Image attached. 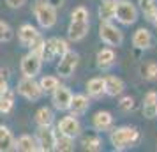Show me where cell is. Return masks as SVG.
I'll return each instance as SVG.
<instances>
[{
    "label": "cell",
    "mask_w": 157,
    "mask_h": 152,
    "mask_svg": "<svg viewBox=\"0 0 157 152\" xmlns=\"http://www.w3.org/2000/svg\"><path fill=\"white\" fill-rule=\"evenodd\" d=\"M140 142V131L132 126H120L109 129V143L113 145L115 150H125L129 147H134Z\"/></svg>",
    "instance_id": "6da1fadb"
},
{
    "label": "cell",
    "mask_w": 157,
    "mask_h": 152,
    "mask_svg": "<svg viewBox=\"0 0 157 152\" xmlns=\"http://www.w3.org/2000/svg\"><path fill=\"white\" fill-rule=\"evenodd\" d=\"M32 13L36 16L37 25L44 30L53 29L58 21V13L57 7H53L51 4H48L46 0H36L32 6Z\"/></svg>",
    "instance_id": "7a4b0ae2"
},
{
    "label": "cell",
    "mask_w": 157,
    "mask_h": 152,
    "mask_svg": "<svg viewBox=\"0 0 157 152\" xmlns=\"http://www.w3.org/2000/svg\"><path fill=\"white\" fill-rule=\"evenodd\" d=\"M140 18V11L132 4L131 0H117V7H115V20L124 25V27H131L134 25Z\"/></svg>",
    "instance_id": "3957f363"
},
{
    "label": "cell",
    "mask_w": 157,
    "mask_h": 152,
    "mask_svg": "<svg viewBox=\"0 0 157 152\" xmlns=\"http://www.w3.org/2000/svg\"><path fill=\"white\" fill-rule=\"evenodd\" d=\"M99 37L106 46H111V48H118L124 43V32L113 21L99 23Z\"/></svg>",
    "instance_id": "277c9868"
},
{
    "label": "cell",
    "mask_w": 157,
    "mask_h": 152,
    "mask_svg": "<svg viewBox=\"0 0 157 152\" xmlns=\"http://www.w3.org/2000/svg\"><path fill=\"white\" fill-rule=\"evenodd\" d=\"M14 92L20 94L21 97H25L27 101H39L44 94L41 85H39V81L36 78H29V76H23L21 80L18 81Z\"/></svg>",
    "instance_id": "5b68a950"
},
{
    "label": "cell",
    "mask_w": 157,
    "mask_h": 152,
    "mask_svg": "<svg viewBox=\"0 0 157 152\" xmlns=\"http://www.w3.org/2000/svg\"><path fill=\"white\" fill-rule=\"evenodd\" d=\"M43 57L39 53L29 51L27 55H23L21 62H20V71L23 76H29V78H36L37 74L43 69Z\"/></svg>",
    "instance_id": "8992f818"
},
{
    "label": "cell",
    "mask_w": 157,
    "mask_h": 152,
    "mask_svg": "<svg viewBox=\"0 0 157 152\" xmlns=\"http://www.w3.org/2000/svg\"><path fill=\"white\" fill-rule=\"evenodd\" d=\"M78 64H79V55L76 51L69 50L67 53H64L57 64L58 78H71L74 74V71L78 69Z\"/></svg>",
    "instance_id": "52a82bcc"
},
{
    "label": "cell",
    "mask_w": 157,
    "mask_h": 152,
    "mask_svg": "<svg viewBox=\"0 0 157 152\" xmlns=\"http://www.w3.org/2000/svg\"><path fill=\"white\" fill-rule=\"evenodd\" d=\"M36 140H37V145H39V150L43 152L55 150L57 129H53V126H41L36 131Z\"/></svg>",
    "instance_id": "ba28073f"
},
{
    "label": "cell",
    "mask_w": 157,
    "mask_h": 152,
    "mask_svg": "<svg viewBox=\"0 0 157 152\" xmlns=\"http://www.w3.org/2000/svg\"><path fill=\"white\" fill-rule=\"evenodd\" d=\"M81 122L78 120L76 115H67V117H62L60 120L57 122V133L60 134H67L71 138H78L81 134Z\"/></svg>",
    "instance_id": "9c48e42d"
},
{
    "label": "cell",
    "mask_w": 157,
    "mask_h": 152,
    "mask_svg": "<svg viewBox=\"0 0 157 152\" xmlns=\"http://www.w3.org/2000/svg\"><path fill=\"white\" fill-rule=\"evenodd\" d=\"M71 97H72L71 88L60 83V85L51 92V103H53V108L58 110V111H67V110H69V104H71Z\"/></svg>",
    "instance_id": "30bf717a"
},
{
    "label": "cell",
    "mask_w": 157,
    "mask_h": 152,
    "mask_svg": "<svg viewBox=\"0 0 157 152\" xmlns=\"http://www.w3.org/2000/svg\"><path fill=\"white\" fill-rule=\"evenodd\" d=\"M88 30H90V21H72L67 27V39L71 43H79L88 36Z\"/></svg>",
    "instance_id": "8fae6325"
},
{
    "label": "cell",
    "mask_w": 157,
    "mask_h": 152,
    "mask_svg": "<svg viewBox=\"0 0 157 152\" xmlns=\"http://www.w3.org/2000/svg\"><path fill=\"white\" fill-rule=\"evenodd\" d=\"M115 62H117V53L111 46H106V48L99 50L97 55H95V64L101 71H109L115 65Z\"/></svg>",
    "instance_id": "7c38bea8"
},
{
    "label": "cell",
    "mask_w": 157,
    "mask_h": 152,
    "mask_svg": "<svg viewBox=\"0 0 157 152\" xmlns=\"http://www.w3.org/2000/svg\"><path fill=\"white\" fill-rule=\"evenodd\" d=\"M124 90H125V83L120 76H115V74L104 76V95L118 97L124 94Z\"/></svg>",
    "instance_id": "4fadbf2b"
},
{
    "label": "cell",
    "mask_w": 157,
    "mask_h": 152,
    "mask_svg": "<svg viewBox=\"0 0 157 152\" xmlns=\"http://www.w3.org/2000/svg\"><path fill=\"white\" fill-rule=\"evenodd\" d=\"M90 108V97L86 94H72L71 97V104H69V113L71 115H85L86 111Z\"/></svg>",
    "instance_id": "5bb4252c"
},
{
    "label": "cell",
    "mask_w": 157,
    "mask_h": 152,
    "mask_svg": "<svg viewBox=\"0 0 157 152\" xmlns=\"http://www.w3.org/2000/svg\"><path fill=\"white\" fill-rule=\"evenodd\" d=\"M132 46H134L136 50H150L152 46H154V36H152V32L148 29H138L134 32V36H132Z\"/></svg>",
    "instance_id": "9a60e30c"
},
{
    "label": "cell",
    "mask_w": 157,
    "mask_h": 152,
    "mask_svg": "<svg viewBox=\"0 0 157 152\" xmlns=\"http://www.w3.org/2000/svg\"><path fill=\"white\" fill-rule=\"evenodd\" d=\"M41 32L37 27H34L32 23H23L21 27L18 29V41L23 48H30V44L36 41V37L39 36Z\"/></svg>",
    "instance_id": "2e32d148"
},
{
    "label": "cell",
    "mask_w": 157,
    "mask_h": 152,
    "mask_svg": "<svg viewBox=\"0 0 157 152\" xmlns=\"http://www.w3.org/2000/svg\"><path fill=\"white\" fill-rule=\"evenodd\" d=\"M113 122H115L113 115H111L109 111H106V110H101V111H97V113L92 117V126H94V129L99 131V133L109 131L111 127H113Z\"/></svg>",
    "instance_id": "e0dca14e"
},
{
    "label": "cell",
    "mask_w": 157,
    "mask_h": 152,
    "mask_svg": "<svg viewBox=\"0 0 157 152\" xmlns=\"http://www.w3.org/2000/svg\"><path fill=\"white\" fill-rule=\"evenodd\" d=\"M143 117L145 119H155L157 117V92L148 90L143 97Z\"/></svg>",
    "instance_id": "ac0fdd59"
},
{
    "label": "cell",
    "mask_w": 157,
    "mask_h": 152,
    "mask_svg": "<svg viewBox=\"0 0 157 152\" xmlns=\"http://www.w3.org/2000/svg\"><path fill=\"white\" fill-rule=\"evenodd\" d=\"M14 150H20V152L39 150V145H37L36 136H32V134H21L18 140H14Z\"/></svg>",
    "instance_id": "d6986e66"
},
{
    "label": "cell",
    "mask_w": 157,
    "mask_h": 152,
    "mask_svg": "<svg viewBox=\"0 0 157 152\" xmlns=\"http://www.w3.org/2000/svg\"><path fill=\"white\" fill-rule=\"evenodd\" d=\"M86 95L99 99L104 95V78L102 76H94L86 81Z\"/></svg>",
    "instance_id": "ffe728a7"
},
{
    "label": "cell",
    "mask_w": 157,
    "mask_h": 152,
    "mask_svg": "<svg viewBox=\"0 0 157 152\" xmlns=\"http://www.w3.org/2000/svg\"><path fill=\"white\" fill-rule=\"evenodd\" d=\"M115 7H117V0H101L97 16L101 21H111L115 20Z\"/></svg>",
    "instance_id": "44dd1931"
},
{
    "label": "cell",
    "mask_w": 157,
    "mask_h": 152,
    "mask_svg": "<svg viewBox=\"0 0 157 152\" xmlns=\"http://www.w3.org/2000/svg\"><path fill=\"white\" fill-rule=\"evenodd\" d=\"M55 122V113L50 106H41V108L36 111V124L37 127L41 126H53Z\"/></svg>",
    "instance_id": "7402d4cb"
},
{
    "label": "cell",
    "mask_w": 157,
    "mask_h": 152,
    "mask_svg": "<svg viewBox=\"0 0 157 152\" xmlns=\"http://www.w3.org/2000/svg\"><path fill=\"white\" fill-rule=\"evenodd\" d=\"M14 150V136L7 126H0V152Z\"/></svg>",
    "instance_id": "603a6c76"
},
{
    "label": "cell",
    "mask_w": 157,
    "mask_h": 152,
    "mask_svg": "<svg viewBox=\"0 0 157 152\" xmlns=\"http://www.w3.org/2000/svg\"><path fill=\"white\" fill-rule=\"evenodd\" d=\"M14 94L16 92L11 90V88H7L4 92L2 99H0V115H7V113L13 111V108H14Z\"/></svg>",
    "instance_id": "cb8c5ba5"
},
{
    "label": "cell",
    "mask_w": 157,
    "mask_h": 152,
    "mask_svg": "<svg viewBox=\"0 0 157 152\" xmlns=\"http://www.w3.org/2000/svg\"><path fill=\"white\" fill-rule=\"evenodd\" d=\"M39 85H41L44 94H51L60 85V78L58 76H53V74H44V76H41V80H39Z\"/></svg>",
    "instance_id": "d4e9b609"
},
{
    "label": "cell",
    "mask_w": 157,
    "mask_h": 152,
    "mask_svg": "<svg viewBox=\"0 0 157 152\" xmlns=\"http://www.w3.org/2000/svg\"><path fill=\"white\" fill-rule=\"evenodd\" d=\"M55 150H58V152H72L74 150V138L67 136V134H60V133H57Z\"/></svg>",
    "instance_id": "484cf974"
},
{
    "label": "cell",
    "mask_w": 157,
    "mask_h": 152,
    "mask_svg": "<svg viewBox=\"0 0 157 152\" xmlns=\"http://www.w3.org/2000/svg\"><path fill=\"white\" fill-rule=\"evenodd\" d=\"M157 0H138V6L141 9V13L145 14V18L152 23V20L155 18L157 14Z\"/></svg>",
    "instance_id": "4316f807"
},
{
    "label": "cell",
    "mask_w": 157,
    "mask_h": 152,
    "mask_svg": "<svg viewBox=\"0 0 157 152\" xmlns=\"http://www.w3.org/2000/svg\"><path fill=\"white\" fill-rule=\"evenodd\" d=\"M41 57H43V62H51L53 58L57 57V53H55V37L44 39L43 50H41Z\"/></svg>",
    "instance_id": "83f0119b"
},
{
    "label": "cell",
    "mask_w": 157,
    "mask_h": 152,
    "mask_svg": "<svg viewBox=\"0 0 157 152\" xmlns=\"http://www.w3.org/2000/svg\"><path fill=\"white\" fill-rule=\"evenodd\" d=\"M81 145H83V149L88 150V152H99L101 149H102V140H101L99 136L92 134V136L83 138V140H81Z\"/></svg>",
    "instance_id": "f1b7e54d"
},
{
    "label": "cell",
    "mask_w": 157,
    "mask_h": 152,
    "mask_svg": "<svg viewBox=\"0 0 157 152\" xmlns=\"http://www.w3.org/2000/svg\"><path fill=\"white\" fill-rule=\"evenodd\" d=\"M141 76L147 81H157V62H148L141 67Z\"/></svg>",
    "instance_id": "f546056e"
},
{
    "label": "cell",
    "mask_w": 157,
    "mask_h": 152,
    "mask_svg": "<svg viewBox=\"0 0 157 152\" xmlns=\"http://www.w3.org/2000/svg\"><path fill=\"white\" fill-rule=\"evenodd\" d=\"M88 18H90V14H88V9L85 6H78V7L72 9L71 13L72 21H88Z\"/></svg>",
    "instance_id": "4dcf8cb0"
},
{
    "label": "cell",
    "mask_w": 157,
    "mask_h": 152,
    "mask_svg": "<svg viewBox=\"0 0 157 152\" xmlns=\"http://www.w3.org/2000/svg\"><path fill=\"white\" fill-rule=\"evenodd\" d=\"M13 37H14V32L11 29V25L0 20V43H9Z\"/></svg>",
    "instance_id": "1f68e13d"
},
{
    "label": "cell",
    "mask_w": 157,
    "mask_h": 152,
    "mask_svg": "<svg viewBox=\"0 0 157 152\" xmlns=\"http://www.w3.org/2000/svg\"><path fill=\"white\" fill-rule=\"evenodd\" d=\"M136 106L134 103V97H131V95H122L120 101H118V108L124 111V113H129V111H132Z\"/></svg>",
    "instance_id": "d6a6232c"
},
{
    "label": "cell",
    "mask_w": 157,
    "mask_h": 152,
    "mask_svg": "<svg viewBox=\"0 0 157 152\" xmlns=\"http://www.w3.org/2000/svg\"><path fill=\"white\" fill-rule=\"evenodd\" d=\"M71 50L69 48V43L65 41V39H62V37H55V53H57V57L60 58L64 53H67V51Z\"/></svg>",
    "instance_id": "836d02e7"
},
{
    "label": "cell",
    "mask_w": 157,
    "mask_h": 152,
    "mask_svg": "<svg viewBox=\"0 0 157 152\" xmlns=\"http://www.w3.org/2000/svg\"><path fill=\"white\" fill-rule=\"evenodd\" d=\"M9 78H11V71L7 67H0V90L9 88Z\"/></svg>",
    "instance_id": "e575fe53"
},
{
    "label": "cell",
    "mask_w": 157,
    "mask_h": 152,
    "mask_svg": "<svg viewBox=\"0 0 157 152\" xmlns=\"http://www.w3.org/2000/svg\"><path fill=\"white\" fill-rule=\"evenodd\" d=\"M43 44H44V37H43V34H39V36L36 37V41L30 44V48H29V51H34V53H39L41 55V50H43Z\"/></svg>",
    "instance_id": "d590c367"
},
{
    "label": "cell",
    "mask_w": 157,
    "mask_h": 152,
    "mask_svg": "<svg viewBox=\"0 0 157 152\" xmlns=\"http://www.w3.org/2000/svg\"><path fill=\"white\" fill-rule=\"evenodd\" d=\"M27 0H6V4H7L11 9H20L23 7V4H25Z\"/></svg>",
    "instance_id": "8d00e7d4"
},
{
    "label": "cell",
    "mask_w": 157,
    "mask_h": 152,
    "mask_svg": "<svg viewBox=\"0 0 157 152\" xmlns=\"http://www.w3.org/2000/svg\"><path fill=\"white\" fill-rule=\"evenodd\" d=\"M46 2H48V4H51L53 7H57V9L64 6V0H46Z\"/></svg>",
    "instance_id": "74e56055"
},
{
    "label": "cell",
    "mask_w": 157,
    "mask_h": 152,
    "mask_svg": "<svg viewBox=\"0 0 157 152\" xmlns=\"http://www.w3.org/2000/svg\"><path fill=\"white\" fill-rule=\"evenodd\" d=\"M152 23H154V27H155V29H157V14H155V18L152 20Z\"/></svg>",
    "instance_id": "f35d334b"
},
{
    "label": "cell",
    "mask_w": 157,
    "mask_h": 152,
    "mask_svg": "<svg viewBox=\"0 0 157 152\" xmlns=\"http://www.w3.org/2000/svg\"><path fill=\"white\" fill-rule=\"evenodd\" d=\"M4 92H6V90H0V99H2V95H4Z\"/></svg>",
    "instance_id": "ab89813d"
}]
</instances>
